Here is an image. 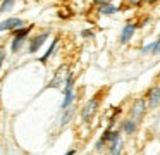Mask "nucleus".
<instances>
[{"instance_id":"5","label":"nucleus","mask_w":160,"mask_h":155,"mask_svg":"<svg viewBox=\"0 0 160 155\" xmlns=\"http://www.w3.org/2000/svg\"><path fill=\"white\" fill-rule=\"evenodd\" d=\"M19 26H22V21L18 19V17H11V19L2 21V26H0V29H2V31H7V29H14V28H19Z\"/></svg>"},{"instance_id":"12","label":"nucleus","mask_w":160,"mask_h":155,"mask_svg":"<svg viewBox=\"0 0 160 155\" xmlns=\"http://www.w3.org/2000/svg\"><path fill=\"white\" fill-rule=\"evenodd\" d=\"M64 72H66V69L60 67V69H59V72L55 74V78H53V81H52V86H59V85H60V79H62Z\"/></svg>"},{"instance_id":"17","label":"nucleus","mask_w":160,"mask_h":155,"mask_svg":"<svg viewBox=\"0 0 160 155\" xmlns=\"http://www.w3.org/2000/svg\"><path fill=\"white\" fill-rule=\"evenodd\" d=\"M153 54H160V40L157 41V45H155V50H153Z\"/></svg>"},{"instance_id":"6","label":"nucleus","mask_w":160,"mask_h":155,"mask_svg":"<svg viewBox=\"0 0 160 155\" xmlns=\"http://www.w3.org/2000/svg\"><path fill=\"white\" fill-rule=\"evenodd\" d=\"M148 102H150V107L160 105V86H155L148 91Z\"/></svg>"},{"instance_id":"10","label":"nucleus","mask_w":160,"mask_h":155,"mask_svg":"<svg viewBox=\"0 0 160 155\" xmlns=\"http://www.w3.org/2000/svg\"><path fill=\"white\" fill-rule=\"evenodd\" d=\"M122 127H124L126 134H132L136 131V127H138V122H136V121H132V119H128V121H124V122H122Z\"/></svg>"},{"instance_id":"3","label":"nucleus","mask_w":160,"mask_h":155,"mask_svg":"<svg viewBox=\"0 0 160 155\" xmlns=\"http://www.w3.org/2000/svg\"><path fill=\"white\" fill-rule=\"evenodd\" d=\"M29 31H31V26L24 28V29H18V33H16L14 40H12V43H11V50L12 52H18L19 50V47H21V43L24 41V38L28 36Z\"/></svg>"},{"instance_id":"18","label":"nucleus","mask_w":160,"mask_h":155,"mask_svg":"<svg viewBox=\"0 0 160 155\" xmlns=\"http://www.w3.org/2000/svg\"><path fill=\"white\" fill-rule=\"evenodd\" d=\"M83 36H93V33L91 31H83Z\"/></svg>"},{"instance_id":"4","label":"nucleus","mask_w":160,"mask_h":155,"mask_svg":"<svg viewBox=\"0 0 160 155\" xmlns=\"http://www.w3.org/2000/svg\"><path fill=\"white\" fill-rule=\"evenodd\" d=\"M97 107H98V100H97V98L90 100V102H88L86 105L83 107V110H81V117H83V121H84V122H88V121L91 119V116L95 114Z\"/></svg>"},{"instance_id":"15","label":"nucleus","mask_w":160,"mask_h":155,"mask_svg":"<svg viewBox=\"0 0 160 155\" xmlns=\"http://www.w3.org/2000/svg\"><path fill=\"white\" fill-rule=\"evenodd\" d=\"M16 0H4L2 2V12H7V10H11V7L14 5Z\"/></svg>"},{"instance_id":"19","label":"nucleus","mask_w":160,"mask_h":155,"mask_svg":"<svg viewBox=\"0 0 160 155\" xmlns=\"http://www.w3.org/2000/svg\"><path fill=\"white\" fill-rule=\"evenodd\" d=\"M74 153H76V150H74V148H71V150H69V152H67V153H66V155H74Z\"/></svg>"},{"instance_id":"13","label":"nucleus","mask_w":160,"mask_h":155,"mask_svg":"<svg viewBox=\"0 0 160 155\" xmlns=\"http://www.w3.org/2000/svg\"><path fill=\"white\" fill-rule=\"evenodd\" d=\"M55 45H57V38H55V40L52 41V45H50V48H48V50H47V54L43 55V57L40 59V60H42V62H47V60H48V57H50V55H52V52H53V48H55Z\"/></svg>"},{"instance_id":"7","label":"nucleus","mask_w":160,"mask_h":155,"mask_svg":"<svg viewBox=\"0 0 160 155\" xmlns=\"http://www.w3.org/2000/svg\"><path fill=\"white\" fill-rule=\"evenodd\" d=\"M47 38H48V33H43V34H40V36H36L35 40H31V45H29V52H31V54L38 52V48L42 47L43 43H45Z\"/></svg>"},{"instance_id":"14","label":"nucleus","mask_w":160,"mask_h":155,"mask_svg":"<svg viewBox=\"0 0 160 155\" xmlns=\"http://www.w3.org/2000/svg\"><path fill=\"white\" fill-rule=\"evenodd\" d=\"M100 12L102 14H114V12H117V9H115L114 5H110V3H107V5H103L100 9Z\"/></svg>"},{"instance_id":"9","label":"nucleus","mask_w":160,"mask_h":155,"mask_svg":"<svg viewBox=\"0 0 160 155\" xmlns=\"http://www.w3.org/2000/svg\"><path fill=\"white\" fill-rule=\"evenodd\" d=\"M110 153H112V155H121V153H122V140H121V136L115 138V140L112 141V145H110Z\"/></svg>"},{"instance_id":"1","label":"nucleus","mask_w":160,"mask_h":155,"mask_svg":"<svg viewBox=\"0 0 160 155\" xmlns=\"http://www.w3.org/2000/svg\"><path fill=\"white\" fill-rule=\"evenodd\" d=\"M72 86H74V78H72V74H69L66 79V86H64V100H62V103H60V110H62V112L72 105V100H74Z\"/></svg>"},{"instance_id":"2","label":"nucleus","mask_w":160,"mask_h":155,"mask_svg":"<svg viewBox=\"0 0 160 155\" xmlns=\"http://www.w3.org/2000/svg\"><path fill=\"white\" fill-rule=\"evenodd\" d=\"M145 110H146V103H145V100H136L134 102V105H132V109H131V119L132 121H141V117H143V114H145Z\"/></svg>"},{"instance_id":"11","label":"nucleus","mask_w":160,"mask_h":155,"mask_svg":"<svg viewBox=\"0 0 160 155\" xmlns=\"http://www.w3.org/2000/svg\"><path fill=\"white\" fill-rule=\"evenodd\" d=\"M72 114H74V107L71 105L67 110H64L62 117H60V126H64V124H67V122H69V119L72 117Z\"/></svg>"},{"instance_id":"21","label":"nucleus","mask_w":160,"mask_h":155,"mask_svg":"<svg viewBox=\"0 0 160 155\" xmlns=\"http://www.w3.org/2000/svg\"><path fill=\"white\" fill-rule=\"evenodd\" d=\"M97 2H108V0H97Z\"/></svg>"},{"instance_id":"8","label":"nucleus","mask_w":160,"mask_h":155,"mask_svg":"<svg viewBox=\"0 0 160 155\" xmlns=\"http://www.w3.org/2000/svg\"><path fill=\"white\" fill-rule=\"evenodd\" d=\"M134 29H136L134 24H126L124 29H122V33H121V43H128V41L132 38V34H134Z\"/></svg>"},{"instance_id":"20","label":"nucleus","mask_w":160,"mask_h":155,"mask_svg":"<svg viewBox=\"0 0 160 155\" xmlns=\"http://www.w3.org/2000/svg\"><path fill=\"white\" fill-rule=\"evenodd\" d=\"M146 2H150V3H153V2H157V0H146Z\"/></svg>"},{"instance_id":"16","label":"nucleus","mask_w":160,"mask_h":155,"mask_svg":"<svg viewBox=\"0 0 160 155\" xmlns=\"http://www.w3.org/2000/svg\"><path fill=\"white\" fill-rule=\"evenodd\" d=\"M155 45L157 43H150V45H146V47H143L141 48V54L146 55V54H150V52H153V50H155Z\"/></svg>"}]
</instances>
